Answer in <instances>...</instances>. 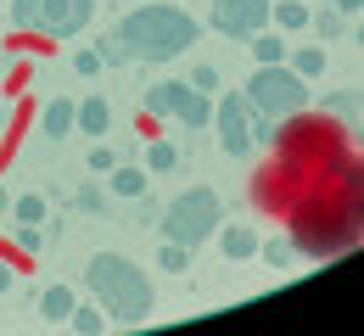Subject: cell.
Returning <instances> with one entry per match:
<instances>
[{
    "label": "cell",
    "mask_w": 364,
    "mask_h": 336,
    "mask_svg": "<svg viewBox=\"0 0 364 336\" xmlns=\"http://www.w3.org/2000/svg\"><path fill=\"white\" fill-rule=\"evenodd\" d=\"M269 17H274V28H286V34L309 28V6H303V0H274V6H269Z\"/></svg>",
    "instance_id": "16"
},
{
    "label": "cell",
    "mask_w": 364,
    "mask_h": 336,
    "mask_svg": "<svg viewBox=\"0 0 364 336\" xmlns=\"http://www.w3.org/2000/svg\"><path fill=\"white\" fill-rule=\"evenodd\" d=\"M157 213H163V207H157L151 196H135V224H157Z\"/></svg>",
    "instance_id": "29"
},
{
    "label": "cell",
    "mask_w": 364,
    "mask_h": 336,
    "mask_svg": "<svg viewBox=\"0 0 364 336\" xmlns=\"http://www.w3.org/2000/svg\"><path fill=\"white\" fill-rule=\"evenodd\" d=\"M11 281H17V275H11V269H6V264H0V297H6V291H11Z\"/></svg>",
    "instance_id": "33"
},
{
    "label": "cell",
    "mask_w": 364,
    "mask_h": 336,
    "mask_svg": "<svg viewBox=\"0 0 364 336\" xmlns=\"http://www.w3.org/2000/svg\"><path fill=\"white\" fill-rule=\"evenodd\" d=\"M112 163H118V151H107V146H95V151H90V168H95V174H112Z\"/></svg>",
    "instance_id": "31"
},
{
    "label": "cell",
    "mask_w": 364,
    "mask_h": 336,
    "mask_svg": "<svg viewBox=\"0 0 364 336\" xmlns=\"http://www.w3.org/2000/svg\"><path fill=\"white\" fill-rule=\"evenodd\" d=\"M185 85H191V90H202V96H219V67H213V62H196Z\"/></svg>",
    "instance_id": "23"
},
{
    "label": "cell",
    "mask_w": 364,
    "mask_h": 336,
    "mask_svg": "<svg viewBox=\"0 0 364 336\" xmlns=\"http://www.w3.org/2000/svg\"><path fill=\"white\" fill-rule=\"evenodd\" d=\"M17 246L40 252V246H46V241H40V224H23V219H17Z\"/></svg>",
    "instance_id": "28"
},
{
    "label": "cell",
    "mask_w": 364,
    "mask_h": 336,
    "mask_svg": "<svg viewBox=\"0 0 364 336\" xmlns=\"http://www.w3.org/2000/svg\"><path fill=\"white\" fill-rule=\"evenodd\" d=\"M247 45H252V56H258V62H286V40H280V34H269V28H258Z\"/></svg>",
    "instance_id": "20"
},
{
    "label": "cell",
    "mask_w": 364,
    "mask_h": 336,
    "mask_svg": "<svg viewBox=\"0 0 364 336\" xmlns=\"http://www.w3.org/2000/svg\"><path fill=\"white\" fill-rule=\"evenodd\" d=\"M274 141H280V118L252 112V146H274Z\"/></svg>",
    "instance_id": "25"
},
{
    "label": "cell",
    "mask_w": 364,
    "mask_h": 336,
    "mask_svg": "<svg viewBox=\"0 0 364 336\" xmlns=\"http://www.w3.org/2000/svg\"><path fill=\"white\" fill-rule=\"evenodd\" d=\"M258 252L269 258L274 269H286V264H291V241H286V236H269V241H258Z\"/></svg>",
    "instance_id": "26"
},
{
    "label": "cell",
    "mask_w": 364,
    "mask_h": 336,
    "mask_svg": "<svg viewBox=\"0 0 364 336\" xmlns=\"http://www.w3.org/2000/svg\"><path fill=\"white\" fill-rule=\"evenodd\" d=\"M219 252H225L230 264H241V258H252V252H258V236H252L247 224H225V246H219Z\"/></svg>",
    "instance_id": "13"
},
{
    "label": "cell",
    "mask_w": 364,
    "mask_h": 336,
    "mask_svg": "<svg viewBox=\"0 0 364 336\" xmlns=\"http://www.w3.org/2000/svg\"><path fill=\"white\" fill-rule=\"evenodd\" d=\"M325 6H331V0H325Z\"/></svg>",
    "instance_id": "36"
},
{
    "label": "cell",
    "mask_w": 364,
    "mask_h": 336,
    "mask_svg": "<svg viewBox=\"0 0 364 336\" xmlns=\"http://www.w3.org/2000/svg\"><path fill=\"white\" fill-rule=\"evenodd\" d=\"M309 28H314V40H342L348 34V17L336 6H319V11H309Z\"/></svg>",
    "instance_id": "14"
},
{
    "label": "cell",
    "mask_w": 364,
    "mask_h": 336,
    "mask_svg": "<svg viewBox=\"0 0 364 336\" xmlns=\"http://www.w3.org/2000/svg\"><path fill=\"white\" fill-rule=\"evenodd\" d=\"M17 219L23 224H40L46 219V196H17Z\"/></svg>",
    "instance_id": "27"
},
{
    "label": "cell",
    "mask_w": 364,
    "mask_h": 336,
    "mask_svg": "<svg viewBox=\"0 0 364 336\" xmlns=\"http://www.w3.org/2000/svg\"><path fill=\"white\" fill-rule=\"evenodd\" d=\"M68 320H73L85 336H101V331H107V308H101V303H73V314H68Z\"/></svg>",
    "instance_id": "17"
},
{
    "label": "cell",
    "mask_w": 364,
    "mask_h": 336,
    "mask_svg": "<svg viewBox=\"0 0 364 336\" xmlns=\"http://www.w3.org/2000/svg\"><path fill=\"white\" fill-rule=\"evenodd\" d=\"M213 34L225 40H252L258 28H269V0H213Z\"/></svg>",
    "instance_id": "8"
},
{
    "label": "cell",
    "mask_w": 364,
    "mask_h": 336,
    "mask_svg": "<svg viewBox=\"0 0 364 336\" xmlns=\"http://www.w3.org/2000/svg\"><path fill=\"white\" fill-rule=\"evenodd\" d=\"M6 207H11V196H6V191H0V213H6Z\"/></svg>",
    "instance_id": "34"
},
{
    "label": "cell",
    "mask_w": 364,
    "mask_h": 336,
    "mask_svg": "<svg viewBox=\"0 0 364 336\" xmlns=\"http://www.w3.org/2000/svg\"><path fill=\"white\" fill-rule=\"evenodd\" d=\"M107 124H112V107H107L101 96H90V101H79V107H73V129H85L90 141L107 135Z\"/></svg>",
    "instance_id": "9"
},
{
    "label": "cell",
    "mask_w": 364,
    "mask_h": 336,
    "mask_svg": "<svg viewBox=\"0 0 364 336\" xmlns=\"http://www.w3.org/2000/svg\"><path fill=\"white\" fill-rule=\"evenodd\" d=\"M95 56H101V67H129V50H124V40H118L112 28L95 40Z\"/></svg>",
    "instance_id": "21"
},
{
    "label": "cell",
    "mask_w": 364,
    "mask_h": 336,
    "mask_svg": "<svg viewBox=\"0 0 364 336\" xmlns=\"http://www.w3.org/2000/svg\"><path fill=\"white\" fill-rule=\"evenodd\" d=\"M112 34L124 40L129 62H174L180 50H191L202 40V23L185 17L180 0H146V6L124 11L112 23Z\"/></svg>",
    "instance_id": "1"
},
{
    "label": "cell",
    "mask_w": 364,
    "mask_h": 336,
    "mask_svg": "<svg viewBox=\"0 0 364 336\" xmlns=\"http://www.w3.org/2000/svg\"><path fill=\"white\" fill-rule=\"evenodd\" d=\"M241 96L252 112H269V118H291L309 107V79H297L286 62H258V73L241 85Z\"/></svg>",
    "instance_id": "5"
},
{
    "label": "cell",
    "mask_w": 364,
    "mask_h": 336,
    "mask_svg": "<svg viewBox=\"0 0 364 336\" xmlns=\"http://www.w3.org/2000/svg\"><path fill=\"white\" fill-rule=\"evenodd\" d=\"M73 207H79V213H90V219H107V213H112V202H107L101 185H79V191H73Z\"/></svg>",
    "instance_id": "19"
},
{
    "label": "cell",
    "mask_w": 364,
    "mask_h": 336,
    "mask_svg": "<svg viewBox=\"0 0 364 336\" xmlns=\"http://www.w3.org/2000/svg\"><path fill=\"white\" fill-rule=\"evenodd\" d=\"M73 73H85V79H90V73H101V56H95V45L73 56Z\"/></svg>",
    "instance_id": "30"
},
{
    "label": "cell",
    "mask_w": 364,
    "mask_h": 336,
    "mask_svg": "<svg viewBox=\"0 0 364 336\" xmlns=\"http://www.w3.org/2000/svg\"><path fill=\"white\" fill-rule=\"evenodd\" d=\"M157 264H163L168 275H185V269H191V246H180V241H168V246L157 252Z\"/></svg>",
    "instance_id": "24"
},
{
    "label": "cell",
    "mask_w": 364,
    "mask_h": 336,
    "mask_svg": "<svg viewBox=\"0 0 364 336\" xmlns=\"http://www.w3.org/2000/svg\"><path fill=\"white\" fill-rule=\"evenodd\" d=\"M286 67L297 73V79H319L325 73V50L319 45H303V50H286Z\"/></svg>",
    "instance_id": "15"
},
{
    "label": "cell",
    "mask_w": 364,
    "mask_h": 336,
    "mask_svg": "<svg viewBox=\"0 0 364 336\" xmlns=\"http://www.w3.org/2000/svg\"><path fill=\"white\" fill-rule=\"evenodd\" d=\"M0 124H6V107H0Z\"/></svg>",
    "instance_id": "35"
},
{
    "label": "cell",
    "mask_w": 364,
    "mask_h": 336,
    "mask_svg": "<svg viewBox=\"0 0 364 336\" xmlns=\"http://www.w3.org/2000/svg\"><path fill=\"white\" fill-rule=\"evenodd\" d=\"M146 168H151V174H174V168H180V146L151 141L146 146Z\"/></svg>",
    "instance_id": "18"
},
{
    "label": "cell",
    "mask_w": 364,
    "mask_h": 336,
    "mask_svg": "<svg viewBox=\"0 0 364 336\" xmlns=\"http://www.w3.org/2000/svg\"><path fill=\"white\" fill-rule=\"evenodd\" d=\"M68 129H73V101H46V112H40V135H46V141H62V135H68Z\"/></svg>",
    "instance_id": "11"
},
{
    "label": "cell",
    "mask_w": 364,
    "mask_h": 336,
    "mask_svg": "<svg viewBox=\"0 0 364 336\" xmlns=\"http://www.w3.org/2000/svg\"><path fill=\"white\" fill-rule=\"evenodd\" d=\"M85 281H90V297L118 320V325H140L151 314V281L140 275L129 258L118 252H95L85 264Z\"/></svg>",
    "instance_id": "2"
},
{
    "label": "cell",
    "mask_w": 364,
    "mask_h": 336,
    "mask_svg": "<svg viewBox=\"0 0 364 336\" xmlns=\"http://www.w3.org/2000/svg\"><path fill=\"white\" fill-rule=\"evenodd\" d=\"M151 185V168H140V163H112V196H146Z\"/></svg>",
    "instance_id": "10"
},
{
    "label": "cell",
    "mask_w": 364,
    "mask_h": 336,
    "mask_svg": "<svg viewBox=\"0 0 364 336\" xmlns=\"http://www.w3.org/2000/svg\"><path fill=\"white\" fill-rule=\"evenodd\" d=\"M73 303H79V297H73V286H46L34 308H40L46 320H68V314H73Z\"/></svg>",
    "instance_id": "12"
},
{
    "label": "cell",
    "mask_w": 364,
    "mask_h": 336,
    "mask_svg": "<svg viewBox=\"0 0 364 336\" xmlns=\"http://www.w3.org/2000/svg\"><path fill=\"white\" fill-rule=\"evenodd\" d=\"M146 112L174 118L185 129H208V124H213V101L202 96V90H191L185 79H157V85H146Z\"/></svg>",
    "instance_id": "6"
},
{
    "label": "cell",
    "mask_w": 364,
    "mask_h": 336,
    "mask_svg": "<svg viewBox=\"0 0 364 336\" xmlns=\"http://www.w3.org/2000/svg\"><path fill=\"white\" fill-rule=\"evenodd\" d=\"M319 112H331V118H353V112H359V90H331V96L319 101Z\"/></svg>",
    "instance_id": "22"
},
{
    "label": "cell",
    "mask_w": 364,
    "mask_h": 336,
    "mask_svg": "<svg viewBox=\"0 0 364 336\" xmlns=\"http://www.w3.org/2000/svg\"><path fill=\"white\" fill-rule=\"evenodd\" d=\"M6 17L28 34H46V40H73L95 23V0H11Z\"/></svg>",
    "instance_id": "4"
},
{
    "label": "cell",
    "mask_w": 364,
    "mask_h": 336,
    "mask_svg": "<svg viewBox=\"0 0 364 336\" xmlns=\"http://www.w3.org/2000/svg\"><path fill=\"white\" fill-rule=\"evenodd\" d=\"M219 224H225V196L213 185H191V191L168 196L163 213H157V230L168 241H180V246H202Z\"/></svg>",
    "instance_id": "3"
},
{
    "label": "cell",
    "mask_w": 364,
    "mask_h": 336,
    "mask_svg": "<svg viewBox=\"0 0 364 336\" xmlns=\"http://www.w3.org/2000/svg\"><path fill=\"white\" fill-rule=\"evenodd\" d=\"M331 6H336V11H342V17H353V11H359L364 0H331Z\"/></svg>",
    "instance_id": "32"
},
{
    "label": "cell",
    "mask_w": 364,
    "mask_h": 336,
    "mask_svg": "<svg viewBox=\"0 0 364 336\" xmlns=\"http://www.w3.org/2000/svg\"><path fill=\"white\" fill-rule=\"evenodd\" d=\"M213 135H219V151L225 157H247L252 151V107L241 90H225L219 107H213Z\"/></svg>",
    "instance_id": "7"
}]
</instances>
